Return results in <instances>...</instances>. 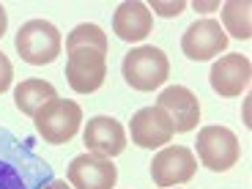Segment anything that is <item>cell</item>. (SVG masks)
Returning a JSON list of instances; mask_svg holds the SVG:
<instances>
[{"instance_id": "20", "label": "cell", "mask_w": 252, "mask_h": 189, "mask_svg": "<svg viewBox=\"0 0 252 189\" xmlns=\"http://www.w3.org/2000/svg\"><path fill=\"white\" fill-rule=\"evenodd\" d=\"M44 189H71V184L61 181V178H52L50 184H44Z\"/></svg>"}, {"instance_id": "16", "label": "cell", "mask_w": 252, "mask_h": 189, "mask_svg": "<svg viewBox=\"0 0 252 189\" xmlns=\"http://www.w3.org/2000/svg\"><path fill=\"white\" fill-rule=\"evenodd\" d=\"M250 11H252L250 0H230V3H225V6H222V22H225L222 31H227L233 38L247 41V38L252 36V17H250Z\"/></svg>"}, {"instance_id": "3", "label": "cell", "mask_w": 252, "mask_h": 189, "mask_svg": "<svg viewBox=\"0 0 252 189\" xmlns=\"http://www.w3.org/2000/svg\"><path fill=\"white\" fill-rule=\"evenodd\" d=\"M17 47L19 58L31 66H47L61 55V33L52 22L47 19H31L19 28L17 33Z\"/></svg>"}, {"instance_id": "11", "label": "cell", "mask_w": 252, "mask_h": 189, "mask_svg": "<svg viewBox=\"0 0 252 189\" xmlns=\"http://www.w3.org/2000/svg\"><path fill=\"white\" fill-rule=\"evenodd\" d=\"M157 101H159L157 107H162L164 113L170 115L173 132L176 134H187L200 124V101H197V96L189 88H184V85L164 88Z\"/></svg>"}, {"instance_id": "8", "label": "cell", "mask_w": 252, "mask_h": 189, "mask_svg": "<svg viewBox=\"0 0 252 189\" xmlns=\"http://www.w3.org/2000/svg\"><path fill=\"white\" fill-rule=\"evenodd\" d=\"M118 181L113 159L99 157V154H80L69 164V184L71 189H113Z\"/></svg>"}, {"instance_id": "18", "label": "cell", "mask_w": 252, "mask_h": 189, "mask_svg": "<svg viewBox=\"0 0 252 189\" xmlns=\"http://www.w3.org/2000/svg\"><path fill=\"white\" fill-rule=\"evenodd\" d=\"M11 80H14V66L3 52H0V94H6L11 88Z\"/></svg>"}, {"instance_id": "21", "label": "cell", "mask_w": 252, "mask_h": 189, "mask_svg": "<svg viewBox=\"0 0 252 189\" xmlns=\"http://www.w3.org/2000/svg\"><path fill=\"white\" fill-rule=\"evenodd\" d=\"M6 28H8V14H6V8L0 6V38H3V33H6Z\"/></svg>"}, {"instance_id": "13", "label": "cell", "mask_w": 252, "mask_h": 189, "mask_svg": "<svg viewBox=\"0 0 252 189\" xmlns=\"http://www.w3.org/2000/svg\"><path fill=\"white\" fill-rule=\"evenodd\" d=\"M85 145H88L91 154H99V157H118L126 148V132L121 126L118 118H110V115H96L85 124V134H82Z\"/></svg>"}, {"instance_id": "15", "label": "cell", "mask_w": 252, "mask_h": 189, "mask_svg": "<svg viewBox=\"0 0 252 189\" xmlns=\"http://www.w3.org/2000/svg\"><path fill=\"white\" fill-rule=\"evenodd\" d=\"M58 99L55 85H50L47 80H38V77H31V80H22L14 88V101H17V110L22 115H31L36 118L38 110H44L50 101Z\"/></svg>"}, {"instance_id": "4", "label": "cell", "mask_w": 252, "mask_h": 189, "mask_svg": "<svg viewBox=\"0 0 252 189\" xmlns=\"http://www.w3.org/2000/svg\"><path fill=\"white\" fill-rule=\"evenodd\" d=\"M33 121H36V129L44 137V143L63 145L80 132L82 107L77 101H69V99H55L44 110H38Z\"/></svg>"}, {"instance_id": "12", "label": "cell", "mask_w": 252, "mask_h": 189, "mask_svg": "<svg viewBox=\"0 0 252 189\" xmlns=\"http://www.w3.org/2000/svg\"><path fill=\"white\" fill-rule=\"evenodd\" d=\"M173 134V121L162 107H143L132 115V143L140 148H164Z\"/></svg>"}, {"instance_id": "7", "label": "cell", "mask_w": 252, "mask_h": 189, "mask_svg": "<svg viewBox=\"0 0 252 189\" xmlns=\"http://www.w3.org/2000/svg\"><path fill=\"white\" fill-rule=\"evenodd\" d=\"M195 173H197V157L187 145H164L151 162V178L162 189L192 181Z\"/></svg>"}, {"instance_id": "22", "label": "cell", "mask_w": 252, "mask_h": 189, "mask_svg": "<svg viewBox=\"0 0 252 189\" xmlns=\"http://www.w3.org/2000/svg\"><path fill=\"white\" fill-rule=\"evenodd\" d=\"M195 8H197V11H214L217 3H195Z\"/></svg>"}, {"instance_id": "14", "label": "cell", "mask_w": 252, "mask_h": 189, "mask_svg": "<svg viewBox=\"0 0 252 189\" xmlns=\"http://www.w3.org/2000/svg\"><path fill=\"white\" fill-rule=\"evenodd\" d=\"M113 31L121 41H143L154 31V14L140 0L121 3L113 14Z\"/></svg>"}, {"instance_id": "1", "label": "cell", "mask_w": 252, "mask_h": 189, "mask_svg": "<svg viewBox=\"0 0 252 189\" xmlns=\"http://www.w3.org/2000/svg\"><path fill=\"white\" fill-rule=\"evenodd\" d=\"M52 167L28 143L0 126V189H44Z\"/></svg>"}, {"instance_id": "6", "label": "cell", "mask_w": 252, "mask_h": 189, "mask_svg": "<svg viewBox=\"0 0 252 189\" xmlns=\"http://www.w3.org/2000/svg\"><path fill=\"white\" fill-rule=\"evenodd\" d=\"M66 80L77 94H94L107 80V52L94 47H80L69 52L66 61Z\"/></svg>"}, {"instance_id": "5", "label": "cell", "mask_w": 252, "mask_h": 189, "mask_svg": "<svg viewBox=\"0 0 252 189\" xmlns=\"http://www.w3.org/2000/svg\"><path fill=\"white\" fill-rule=\"evenodd\" d=\"M197 157H200L203 167L214 173H225L239 162V140L230 129L225 126H203L197 132Z\"/></svg>"}, {"instance_id": "9", "label": "cell", "mask_w": 252, "mask_h": 189, "mask_svg": "<svg viewBox=\"0 0 252 189\" xmlns=\"http://www.w3.org/2000/svg\"><path fill=\"white\" fill-rule=\"evenodd\" d=\"M181 50L192 61H211L227 50V36L217 19H197L181 36Z\"/></svg>"}, {"instance_id": "19", "label": "cell", "mask_w": 252, "mask_h": 189, "mask_svg": "<svg viewBox=\"0 0 252 189\" xmlns=\"http://www.w3.org/2000/svg\"><path fill=\"white\" fill-rule=\"evenodd\" d=\"M184 8H187L184 0H176V3H159V0H154V11L162 14V17H178Z\"/></svg>"}, {"instance_id": "2", "label": "cell", "mask_w": 252, "mask_h": 189, "mask_svg": "<svg viewBox=\"0 0 252 189\" xmlns=\"http://www.w3.org/2000/svg\"><path fill=\"white\" fill-rule=\"evenodd\" d=\"M124 80L134 91H157L170 74V61L159 47H134L124 55Z\"/></svg>"}, {"instance_id": "10", "label": "cell", "mask_w": 252, "mask_h": 189, "mask_svg": "<svg viewBox=\"0 0 252 189\" xmlns=\"http://www.w3.org/2000/svg\"><path fill=\"white\" fill-rule=\"evenodd\" d=\"M211 88L217 91L225 99H236L250 88L252 80V63L247 55L239 52H230L225 58H217L214 66H211Z\"/></svg>"}, {"instance_id": "17", "label": "cell", "mask_w": 252, "mask_h": 189, "mask_svg": "<svg viewBox=\"0 0 252 189\" xmlns=\"http://www.w3.org/2000/svg\"><path fill=\"white\" fill-rule=\"evenodd\" d=\"M80 47H94V50H101L107 52V36H104V31H101L99 25H94V22H82V25H77L74 31L66 36V50H80Z\"/></svg>"}]
</instances>
